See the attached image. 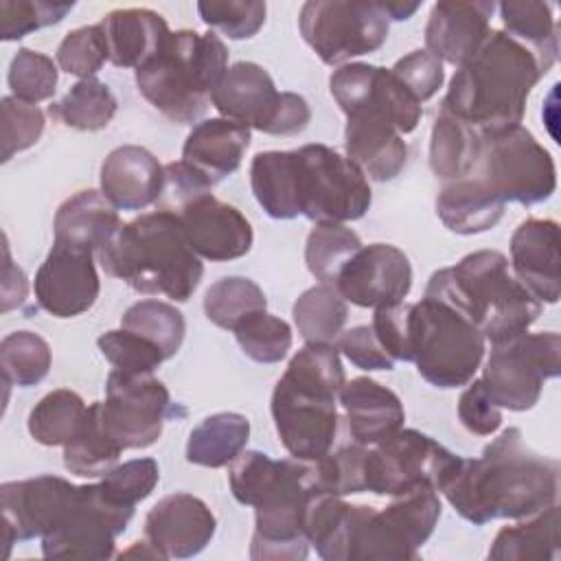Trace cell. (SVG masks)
<instances>
[{
	"mask_svg": "<svg viewBox=\"0 0 561 561\" xmlns=\"http://www.w3.org/2000/svg\"><path fill=\"white\" fill-rule=\"evenodd\" d=\"M440 493L473 526L524 519L557 502L559 462L526 447L522 432L508 427L480 458H460Z\"/></svg>",
	"mask_w": 561,
	"mask_h": 561,
	"instance_id": "obj_1",
	"label": "cell"
},
{
	"mask_svg": "<svg viewBox=\"0 0 561 561\" xmlns=\"http://www.w3.org/2000/svg\"><path fill=\"white\" fill-rule=\"evenodd\" d=\"M546 72L535 53L506 31H491L482 46L458 66L440 112L456 116L480 136L522 125L530 90Z\"/></svg>",
	"mask_w": 561,
	"mask_h": 561,
	"instance_id": "obj_2",
	"label": "cell"
},
{
	"mask_svg": "<svg viewBox=\"0 0 561 561\" xmlns=\"http://www.w3.org/2000/svg\"><path fill=\"white\" fill-rule=\"evenodd\" d=\"M335 344H305L287 364L272 392V419L291 458L320 460L335 440V401L344 386Z\"/></svg>",
	"mask_w": 561,
	"mask_h": 561,
	"instance_id": "obj_3",
	"label": "cell"
},
{
	"mask_svg": "<svg viewBox=\"0 0 561 561\" xmlns=\"http://www.w3.org/2000/svg\"><path fill=\"white\" fill-rule=\"evenodd\" d=\"M103 270L140 294L186 302L197 289L204 265L191 248L180 217L153 210L123 224L99 250Z\"/></svg>",
	"mask_w": 561,
	"mask_h": 561,
	"instance_id": "obj_4",
	"label": "cell"
},
{
	"mask_svg": "<svg viewBox=\"0 0 561 561\" xmlns=\"http://www.w3.org/2000/svg\"><path fill=\"white\" fill-rule=\"evenodd\" d=\"M425 296L456 309L493 344L528 331L543 309L497 250L471 252L434 272Z\"/></svg>",
	"mask_w": 561,
	"mask_h": 561,
	"instance_id": "obj_5",
	"label": "cell"
},
{
	"mask_svg": "<svg viewBox=\"0 0 561 561\" xmlns=\"http://www.w3.org/2000/svg\"><path fill=\"white\" fill-rule=\"evenodd\" d=\"M228 70V48L215 31H175L136 70L140 94L169 121L195 123Z\"/></svg>",
	"mask_w": 561,
	"mask_h": 561,
	"instance_id": "obj_6",
	"label": "cell"
},
{
	"mask_svg": "<svg viewBox=\"0 0 561 561\" xmlns=\"http://www.w3.org/2000/svg\"><path fill=\"white\" fill-rule=\"evenodd\" d=\"M484 335L456 309L421 298L410 305V362L436 388L467 386L482 364Z\"/></svg>",
	"mask_w": 561,
	"mask_h": 561,
	"instance_id": "obj_7",
	"label": "cell"
},
{
	"mask_svg": "<svg viewBox=\"0 0 561 561\" xmlns=\"http://www.w3.org/2000/svg\"><path fill=\"white\" fill-rule=\"evenodd\" d=\"M313 493H322L316 480V465L298 458L278 460V471L254 504L252 559L300 561L309 554L305 537V511Z\"/></svg>",
	"mask_w": 561,
	"mask_h": 561,
	"instance_id": "obj_8",
	"label": "cell"
},
{
	"mask_svg": "<svg viewBox=\"0 0 561 561\" xmlns=\"http://www.w3.org/2000/svg\"><path fill=\"white\" fill-rule=\"evenodd\" d=\"M296 153L298 210L307 219L355 221L366 215L373 202L364 171L327 145H302Z\"/></svg>",
	"mask_w": 561,
	"mask_h": 561,
	"instance_id": "obj_9",
	"label": "cell"
},
{
	"mask_svg": "<svg viewBox=\"0 0 561 561\" xmlns=\"http://www.w3.org/2000/svg\"><path fill=\"white\" fill-rule=\"evenodd\" d=\"M559 373L561 335L524 331L493 344L480 379L500 408L524 412L539 401L543 381L559 377Z\"/></svg>",
	"mask_w": 561,
	"mask_h": 561,
	"instance_id": "obj_10",
	"label": "cell"
},
{
	"mask_svg": "<svg viewBox=\"0 0 561 561\" xmlns=\"http://www.w3.org/2000/svg\"><path fill=\"white\" fill-rule=\"evenodd\" d=\"M460 456L419 430H397L366 449L364 484L375 495L397 497L416 489L440 491Z\"/></svg>",
	"mask_w": 561,
	"mask_h": 561,
	"instance_id": "obj_11",
	"label": "cell"
},
{
	"mask_svg": "<svg viewBox=\"0 0 561 561\" xmlns=\"http://www.w3.org/2000/svg\"><path fill=\"white\" fill-rule=\"evenodd\" d=\"M300 35L329 66H344L353 57L370 55L388 39L390 20L381 2L309 0L298 15Z\"/></svg>",
	"mask_w": 561,
	"mask_h": 561,
	"instance_id": "obj_12",
	"label": "cell"
},
{
	"mask_svg": "<svg viewBox=\"0 0 561 561\" xmlns=\"http://www.w3.org/2000/svg\"><path fill=\"white\" fill-rule=\"evenodd\" d=\"M482 180L504 202L533 206L557 188V167L550 151L524 127L482 136Z\"/></svg>",
	"mask_w": 561,
	"mask_h": 561,
	"instance_id": "obj_13",
	"label": "cell"
},
{
	"mask_svg": "<svg viewBox=\"0 0 561 561\" xmlns=\"http://www.w3.org/2000/svg\"><path fill=\"white\" fill-rule=\"evenodd\" d=\"M171 412V394L151 373H123L114 368L107 375L101 419L110 436L123 449H145L153 445Z\"/></svg>",
	"mask_w": 561,
	"mask_h": 561,
	"instance_id": "obj_14",
	"label": "cell"
},
{
	"mask_svg": "<svg viewBox=\"0 0 561 561\" xmlns=\"http://www.w3.org/2000/svg\"><path fill=\"white\" fill-rule=\"evenodd\" d=\"M134 508L105 500L96 484H81L77 502L64 519L42 537V554L48 559H110L116 537L125 533Z\"/></svg>",
	"mask_w": 561,
	"mask_h": 561,
	"instance_id": "obj_15",
	"label": "cell"
},
{
	"mask_svg": "<svg viewBox=\"0 0 561 561\" xmlns=\"http://www.w3.org/2000/svg\"><path fill=\"white\" fill-rule=\"evenodd\" d=\"M329 90L344 114L370 110L383 116L401 136L416 129L423 107L390 68L370 64H344L333 70Z\"/></svg>",
	"mask_w": 561,
	"mask_h": 561,
	"instance_id": "obj_16",
	"label": "cell"
},
{
	"mask_svg": "<svg viewBox=\"0 0 561 561\" xmlns=\"http://www.w3.org/2000/svg\"><path fill=\"white\" fill-rule=\"evenodd\" d=\"M81 486L59 476H37L0 486L2 539L7 552L15 541L44 537L77 502Z\"/></svg>",
	"mask_w": 561,
	"mask_h": 561,
	"instance_id": "obj_17",
	"label": "cell"
},
{
	"mask_svg": "<svg viewBox=\"0 0 561 561\" xmlns=\"http://www.w3.org/2000/svg\"><path fill=\"white\" fill-rule=\"evenodd\" d=\"M340 296L357 307H388L403 302L412 287V265L410 259L390 243L362 245L333 285Z\"/></svg>",
	"mask_w": 561,
	"mask_h": 561,
	"instance_id": "obj_18",
	"label": "cell"
},
{
	"mask_svg": "<svg viewBox=\"0 0 561 561\" xmlns=\"http://www.w3.org/2000/svg\"><path fill=\"white\" fill-rule=\"evenodd\" d=\"M35 300L55 318H75L88 311L101 289L94 256L55 245L35 274Z\"/></svg>",
	"mask_w": 561,
	"mask_h": 561,
	"instance_id": "obj_19",
	"label": "cell"
},
{
	"mask_svg": "<svg viewBox=\"0 0 561 561\" xmlns=\"http://www.w3.org/2000/svg\"><path fill=\"white\" fill-rule=\"evenodd\" d=\"M175 215L199 259L232 261L245 256L252 248L254 232L245 215L213 193L195 197Z\"/></svg>",
	"mask_w": 561,
	"mask_h": 561,
	"instance_id": "obj_20",
	"label": "cell"
},
{
	"mask_svg": "<svg viewBox=\"0 0 561 561\" xmlns=\"http://www.w3.org/2000/svg\"><path fill=\"white\" fill-rule=\"evenodd\" d=\"M215 528L213 511L191 493L164 495L145 517V537L164 559L199 554L210 543Z\"/></svg>",
	"mask_w": 561,
	"mask_h": 561,
	"instance_id": "obj_21",
	"label": "cell"
},
{
	"mask_svg": "<svg viewBox=\"0 0 561 561\" xmlns=\"http://www.w3.org/2000/svg\"><path fill=\"white\" fill-rule=\"evenodd\" d=\"M493 11L486 0L436 2L425 26V50L440 64L462 66L489 37Z\"/></svg>",
	"mask_w": 561,
	"mask_h": 561,
	"instance_id": "obj_22",
	"label": "cell"
},
{
	"mask_svg": "<svg viewBox=\"0 0 561 561\" xmlns=\"http://www.w3.org/2000/svg\"><path fill=\"white\" fill-rule=\"evenodd\" d=\"M559 226L552 219H524L511 237V267L517 280L543 305L561 296Z\"/></svg>",
	"mask_w": 561,
	"mask_h": 561,
	"instance_id": "obj_23",
	"label": "cell"
},
{
	"mask_svg": "<svg viewBox=\"0 0 561 561\" xmlns=\"http://www.w3.org/2000/svg\"><path fill=\"white\" fill-rule=\"evenodd\" d=\"M164 186V167L138 145H123L101 164V193L118 210H142L158 204Z\"/></svg>",
	"mask_w": 561,
	"mask_h": 561,
	"instance_id": "obj_24",
	"label": "cell"
},
{
	"mask_svg": "<svg viewBox=\"0 0 561 561\" xmlns=\"http://www.w3.org/2000/svg\"><path fill=\"white\" fill-rule=\"evenodd\" d=\"M344 147L346 158L355 162L366 178L377 182L394 180L408 160L403 136L383 116L370 110L346 114Z\"/></svg>",
	"mask_w": 561,
	"mask_h": 561,
	"instance_id": "obj_25",
	"label": "cell"
},
{
	"mask_svg": "<svg viewBox=\"0 0 561 561\" xmlns=\"http://www.w3.org/2000/svg\"><path fill=\"white\" fill-rule=\"evenodd\" d=\"M121 226L118 208L101 191L85 188L57 208L53 243L94 254L121 230Z\"/></svg>",
	"mask_w": 561,
	"mask_h": 561,
	"instance_id": "obj_26",
	"label": "cell"
},
{
	"mask_svg": "<svg viewBox=\"0 0 561 561\" xmlns=\"http://www.w3.org/2000/svg\"><path fill=\"white\" fill-rule=\"evenodd\" d=\"M278 94L280 92L263 66L254 61H237L226 70L210 96V103L224 118L261 131L278 101Z\"/></svg>",
	"mask_w": 561,
	"mask_h": 561,
	"instance_id": "obj_27",
	"label": "cell"
},
{
	"mask_svg": "<svg viewBox=\"0 0 561 561\" xmlns=\"http://www.w3.org/2000/svg\"><path fill=\"white\" fill-rule=\"evenodd\" d=\"M340 403L346 410L348 432L359 445H375L403 427L405 410L401 399L368 377L344 381Z\"/></svg>",
	"mask_w": 561,
	"mask_h": 561,
	"instance_id": "obj_28",
	"label": "cell"
},
{
	"mask_svg": "<svg viewBox=\"0 0 561 561\" xmlns=\"http://www.w3.org/2000/svg\"><path fill=\"white\" fill-rule=\"evenodd\" d=\"M250 140L252 131L248 125L224 116L206 118L188 131L182 147V160L217 184L239 169Z\"/></svg>",
	"mask_w": 561,
	"mask_h": 561,
	"instance_id": "obj_29",
	"label": "cell"
},
{
	"mask_svg": "<svg viewBox=\"0 0 561 561\" xmlns=\"http://www.w3.org/2000/svg\"><path fill=\"white\" fill-rule=\"evenodd\" d=\"M110 61L118 68H140L171 35L167 20L151 9H114L101 18Z\"/></svg>",
	"mask_w": 561,
	"mask_h": 561,
	"instance_id": "obj_30",
	"label": "cell"
},
{
	"mask_svg": "<svg viewBox=\"0 0 561 561\" xmlns=\"http://www.w3.org/2000/svg\"><path fill=\"white\" fill-rule=\"evenodd\" d=\"M504 204L482 178H462L440 188L436 215L456 234H480L502 219Z\"/></svg>",
	"mask_w": 561,
	"mask_h": 561,
	"instance_id": "obj_31",
	"label": "cell"
},
{
	"mask_svg": "<svg viewBox=\"0 0 561 561\" xmlns=\"http://www.w3.org/2000/svg\"><path fill=\"white\" fill-rule=\"evenodd\" d=\"M561 511L554 504L524 517L515 526H504L491 548L489 559L495 561H554L561 548Z\"/></svg>",
	"mask_w": 561,
	"mask_h": 561,
	"instance_id": "obj_32",
	"label": "cell"
},
{
	"mask_svg": "<svg viewBox=\"0 0 561 561\" xmlns=\"http://www.w3.org/2000/svg\"><path fill=\"white\" fill-rule=\"evenodd\" d=\"M250 421L239 412H217L197 423L186 443L191 465L219 469L230 465L248 445Z\"/></svg>",
	"mask_w": 561,
	"mask_h": 561,
	"instance_id": "obj_33",
	"label": "cell"
},
{
	"mask_svg": "<svg viewBox=\"0 0 561 561\" xmlns=\"http://www.w3.org/2000/svg\"><path fill=\"white\" fill-rule=\"evenodd\" d=\"M250 184L256 202L270 217L294 219L300 215L294 149L256 153L250 164Z\"/></svg>",
	"mask_w": 561,
	"mask_h": 561,
	"instance_id": "obj_34",
	"label": "cell"
},
{
	"mask_svg": "<svg viewBox=\"0 0 561 561\" xmlns=\"http://www.w3.org/2000/svg\"><path fill=\"white\" fill-rule=\"evenodd\" d=\"M482 156V136L451 114L438 112L430 138V167L440 180H462Z\"/></svg>",
	"mask_w": 561,
	"mask_h": 561,
	"instance_id": "obj_35",
	"label": "cell"
},
{
	"mask_svg": "<svg viewBox=\"0 0 561 561\" xmlns=\"http://www.w3.org/2000/svg\"><path fill=\"white\" fill-rule=\"evenodd\" d=\"M123 451L103 425L101 401H94L88 405L77 434L64 445V467L79 478H99L116 467Z\"/></svg>",
	"mask_w": 561,
	"mask_h": 561,
	"instance_id": "obj_36",
	"label": "cell"
},
{
	"mask_svg": "<svg viewBox=\"0 0 561 561\" xmlns=\"http://www.w3.org/2000/svg\"><path fill=\"white\" fill-rule=\"evenodd\" d=\"M500 18L511 37L528 46L543 72L552 68L559 53V28L548 2H502Z\"/></svg>",
	"mask_w": 561,
	"mask_h": 561,
	"instance_id": "obj_37",
	"label": "cell"
},
{
	"mask_svg": "<svg viewBox=\"0 0 561 561\" xmlns=\"http://www.w3.org/2000/svg\"><path fill=\"white\" fill-rule=\"evenodd\" d=\"M346 318V300L327 283L309 287L294 302V322L307 344H335Z\"/></svg>",
	"mask_w": 561,
	"mask_h": 561,
	"instance_id": "obj_38",
	"label": "cell"
},
{
	"mask_svg": "<svg viewBox=\"0 0 561 561\" xmlns=\"http://www.w3.org/2000/svg\"><path fill=\"white\" fill-rule=\"evenodd\" d=\"M116 107L118 103L112 90L96 77H90L70 85V90L57 103L48 105V114L66 127L96 131L110 125Z\"/></svg>",
	"mask_w": 561,
	"mask_h": 561,
	"instance_id": "obj_39",
	"label": "cell"
},
{
	"mask_svg": "<svg viewBox=\"0 0 561 561\" xmlns=\"http://www.w3.org/2000/svg\"><path fill=\"white\" fill-rule=\"evenodd\" d=\"M383 519L397 539L419 557V548L430 539L440 517V500L434 489H416L397 495L386 508Z\"/></svg>",
	"mask_w": 561,
	"mask_h": 561,
	"instance_id": "obj_40",
	"label": "cell"
},
{
	"mask_svg": "<svg viewBox=\"0 0 561 561\" xmlns=\"http://www.w3.org/2000/svg\"><path fill=\"white\" fill-rule=\"evenodd\" d=\"M88 405L68 388H59L42 397L28 414L31 436L46 447L66 445L79 430Z\"/></svg>",
	"mask_w": 561,
	"mask_h": 561,
	"instance_id": "obj_41",
	"label": "cell"
},
{
	"mask_svg": "<svg viewBox=\"0 0 561 561\" xmlns=\"http://www.w3.org/2000/svg\"><path fill=\"white\" fill-rule=\"evenodd\" d=\"M267 298L263 289L245 276H224L204 294V313L219 327L234 331L248 316L265 311Z\"/></svg>",
	"mask_w": 561,
	"mask_h": 561,
	"instance_id": "obj_42",
	"label": "cell"
},
{
	"mask_svg": "<svg viewBox=\"0 0 561 561\" xmlns=\"http://www.w3.org/2000/svg\"><path fill=\"white\" fill-rule=\"evenodd\" d=\"M362 248L359 237L344 224L320 221L311 228L305 243L307 270L327 285H335L337 274Z\"/></svg>",
	"mask_w": 561,
	"mask_h": 561,
	"instance_id": "obj_43",
	"label": "cell"
},
{
	"mask_svg": "<svg viewBox=\"0 0 561 561\" xmlns=\"http://www.w3.org/2000/svg\"><path fill=\"white\" fill-rule=\"evenodd\" d=\"M121 329L142 335L145 340L153 342L164 357H173L186 333V322L180 309L162 300H138L134 302L121 318Z\"/></svg>",
	"mask_w": 561,
	"mask_h": 561,
	"instance_id": "obj_44",
	"label": "cell"
},
{
	"mask_svg": "<svg viewBox=\"0 0 561 561\" xmlns=\"http://www.w3.org/2000/svg\"><path fill=\"white\" fill-rule=\"evenodd\" d=\"M50 346L33 331H13L0 342V368L4 383L31 388L50 370Z\"/></svg>",
	"mask_w": 561,
	"mask_h": 561,
	"instance_id": "obj_45",
	"label": "cell"
},
{
	"mask_svg": "<svg viewBox=\"0 0 561 561\" xmlns=\"http://www.w3.org/2000/svg\"><path fill=\"white\" fill-rule=\"evenodd\" d=\"M234 337L243 355L259 364H276L291 348L289 324L267 311H256L248 316L234 329Z\"/></svg>",
	"mask_w": 561,
	"mask_h": 561,
	"instance_id": "obj_46",
	"label": "cell"
},
{
	"mask_svg": "<svg viewBox=\"0 0 561 561\" xmlns=\"http://www.w3.org/2000/svg\"><path fill=\"white\" fill-rule=\"evenodd\" d=\"M57 79H59V72L55 61L48 55L31 48L18 50V55L11 59L9 75H7L11 96L33 105L55 94Z\"/></svg>",
	"mask_w": 561,
	"mask_h": 561,
	"instance_id": "obj_47",
	"label": "cell"
},
{
	"mask_svg": "<svg viewBox=\"0 0 561 561\" xmlns=\"http://www.w3.org/2000/svg\"><path fill=\"white\" fill-rule=\"evenodd\" d=\"M160 480V469L153 458H134L110 469L99 489L107 502L125 508H134L138 502L151 495Z\"/></svg>",
	"mask_w": 561,
	"mask_h": 561,
	"instance_id": "obj_48",
	"label": "cell"
},
{
	"mask_svg": "<svg viewBox=\"0 0 561 561\" xmlns=\"http://www.w3.org/2000/svg\"><path fill=\"white\" fill-rule=\"evenodd\" d=\"M105 61H110V53L101 24L75 28L57 46V66L79 79L94 77Z\"/></svg>",
	"mask_w": 561,
	"mask_h": 561,
	"instance_id": "obj_49",
	"label": "cell"
},
{
	"mask_svg": "<svg viewBox=\"0 0 561 561\" xmlns=\"http://www.w3.org/2000/svg\"><path fill=\"white\" fill-rule=\"evenodd\" d=\"M75 2L50 0H2L0 2V37L4 42L22 39L24 35L61 22Z\"/></svg>",
	"mask_w": 561,
	"mask_h": 561,
	"instance_id": "obj_50",
	"label": "cell"
},
{
	"mask_svg": "<svg viewBox=\"0 0 561 561\" xmlns=\"http://www.w3.org/2000/svg\"><path fill=\"white\" fill-rule=\"evenodd\" d=\"M364 458H366V445H346L337 449L335 454H327L320 460H313L316 465V480L322 493L333 495H353L364 493Z\"/></svg>",
	"mask_w": 561,
	"mask_h": 561,
	"instance_id": "obj_51",
	"label": "cell"
},
{
	"mask_svg": "<svg viewBox=\"0 0 561 561\" xmlns=\"http://www.w3.org/2000/svg\"><path fill=\"white\" fill-rule=\"evenodd\" d=\"M265 2L259 0L197 2L202 22L230 39H248L256 35L265 22Z\"/></svg>",
	"mask_w": 561,
	"mask_h": 561,
	"instance_id": "obj_52",
	"label": "cell"
},
{
	"mask_svg": "<svg viewBox=\"0 0 561 561\" xmlns=\"http://www.w3.org/2000/svg\"><path fill=\"white\" fill-rule=\"evenodd\" d=\"M103 357L123 373H153L167 357L149 340L138 333L116 329L107 331L96 340Z\"/></svg>",
	"mask_w": 561,
	"mask_h": 561,
	"instance_id": "obj_53",
	"label": "cell"
},
{
	"mask_svg": "<svg viewBox=\"0 0 561 561\" xmlns=\"http://www.w3.org/2000/svg\"><path fill=\"white\" fill-rule=\"evenodd\" d=\"M2 162L33 147L44 131V112L15 96H2Z\"/></svg>",
	"mask_w": 561,
	"mask_h": 561,
	"instance_id": "obj_54",
	"label": "cell"
},
{
	"mask_svg": "<svg viewBox=\"0 0 561 561\" xmlns=\"http://www.w3.org/2000/svg\"><path fill=\"white\" fill-rule=\"evenodd\" d=\"M278 471V460L256 449H243L228 469L230 489L237 502L254 506L272 484Z\"/></svg>",
	"mask_w": 561,
	"mask_h": 561,
	"instance_id": "obj_55",
	"label": "cell"
},
{
	"mask_svg": "<svg viewBox=\"0 0 561 561\" xmlns=\"http://www.w3.org/2000/svg\"><path fill=\"white\" fill-rule=\"evenodd\" d=\"M390 70L421 105L427 99H432L445 81L443 64L436 57H432L427 50L408 53Z\"/></svg>",
	"mask_w": 561,
	"mask_h": 561,
	"instance_id": "obj_56",
	"label": "cell"
},
{
	"mask_svg": "<svg viewBox=\"0 0 561 561\" xmlns=\"http://www.w3.org/2000/svg\"><path fill=\"white\" fill-rule=\"evenodd\" d=\"M213 182L184 160L164 164V186L158 199V210L180 213L195 197L210 193Z\"/></svg>",
	"mask_w": 561,
	"mask_h": 561,
	"instance_id": "obj_57",
	"label": "cell"
},
{
	"mask_svg": "<svg viewBox=\"0 0 561 561\" xmlns=\"http://www.w3.org/2000/svg\"><path fill=\"white\" fill-rule=\"evenodd\" d=\"M458 419L476 436H491L502 425V410L489 397L482 379H471L458 399Z\"/></svg>",
	"mask_w": 561,
	"mask_h": 561,
	"instance_id": "obj_58",
	"label": "cell"
},
{
	"mask_svg": "<svg viewBox=\"0 0 561 561\" xmlns=\"http://www.w3.org/2000/svg\"><path fill=\"white\" fill-rule=\"evenodd\" d=\"M410 305L412 302H394L379 307L373 316L370 327L394 362H410Z\"/></svg>",
	"mask_w": 561,
	"mask_h": 561,
	"instance_id": "obj_59",
	"label": "cell"
},
{
	"mask_svg": "<svg viewBox=\"0 0 561 561\" xmlns=\"http://www.w3.org/2000/svg\"><path fill=\"white\" fill-rule=\"evenodd\" d=\"M337 351H342L346 359L362 370L394 368V359L386 353L370 324H359L348 331H342L337 337Z\"/></svg>",
	"mask_w": 561,
	"mask_h": 561,
	"instance_id": "obj_60",
	"label": "cell"
},
{
	"mask_svg": "<svg viewBox=\"0 0 561 561\" xmlns=\"http://www.w3.org/2000/svg\"><path fill=\"white\" fill-rule=\"evenodd\" d=\"M309 121H311L309 103L300 94L280 92L278 101L261 131L270 134V136H296L307 129Z\"/></svg>",
	"mask_w": 561,
	"mask_h": 561,
	"instance_id": "obj_61",
	"label": "cell"
},
{
	"mask_svg": "<svg viewBox=\"0 0 561 561\" xmlns=\"http://www.w3.org/2000/svg\"><path fill=\"white\" fill-rule=\"evenodd\" d=\"M26 298V276L11 261L9 245L4 243V280H2V311L20 307Z\"/></svg>",
	"mask_w": 561,
	"mask_h": 561,
	"instance_id": "obj_62",
	"label": "cell"
},
{
	"mask_svg": "<svg viewBox=\"0 0 561 561\" xmlns=\"http://www.w3.org/2000/svg\"><path fill=\"white\" fill-rule=\"evenodd\" d=\"M381 9L383 13L388 15V20H410L419 9H421V2H381Z\"/></svg>",
	"mask_w": 561,
	"mask_h": 561,
	"instance_id": "obj_63",
	"label": "cell"
},
{
	"mask_svg": "<svg viewBox=\"0 0 561 561\" xmlns=\"http://www.w3.org/2000/svg\"><path fill=\"white\" fill-rule=\"evenodd\" d=\"M121 557H149V559H164L158 548L149 541H134V546L125 552H121Z\"/></svg>",
	"mask_w": 561,
	"mask_h": 561,
	"instance_id": "obj_64",
	"label": "cell"
}]
</instances>
